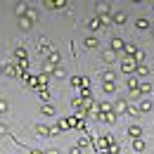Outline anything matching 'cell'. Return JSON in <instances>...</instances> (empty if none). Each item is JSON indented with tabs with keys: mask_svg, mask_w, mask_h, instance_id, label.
<instances>
[{
	"mask_svg": "<svg viewBox=\"0 0 154 154\" xmlns=\"http://www.w3.org/2000/svg\"><path fill=\"white\" fill-rule=\"evenodd\" d=\"M104 62H107V64H114V62H116L114 50H107V52H104Z\"/></svg>",
	"mask_w": 154,
	"mask_h": 154,
	"instance_id": "cell-1",
	"label": "cell"
},
{
	"mask_svg": "<svg viewBox=\"0 0 154 154\" xmlns=\"http://www.w3.org/2000/svg\"><path fill=\"white\" fill-rule=\"evenodd\" d=\"M140 109H142V112H149V109H152V100H147V97H145V100L140 102Z\"/></svg>",
	"mask_w": 154,
	"mask_h": 154,
	"instance_id": "cell-2",
	"label": "cell"
},
{
	"mask_svg": "<svg viewBox=\"0 0 154 154\" xmlns=\"http://www.w3.org/2000/svg\"><path fill=\"white\" fill-rule=\"evenodd\" d=\"M114 21L116 24H123L126 21V12H114Z\"/></svg>",
	"mask_w": 154,
	"mask_h": 154,
	"instance_id": "cell-3",
	"label": "cell"
},
{
	"mask_svg": "<svg viewBox=\"0 0 154 154\" xmlns=\"http://www.w3.org/2000/svg\"><path fill=\"white\" fill-rule=\"evenodd\" d=\"M128 133H131V135L135 137V140H137V137L142 135V131H140V126H131V131H128Z\"/></svg>",
	"mask_w": 154,
	"mask_h": 154,
	"instance_id": "cell-4",
	"label": "cell"
},
{
	"mask_svg": "<svg viewBox=\"0 0 154 154\" xmlns=\"http://www.w3.org/2000/svg\"><path fill=\"white\" fill-rule=\"evenodd\" d=\"M121 48H123V40H121V38L112 40V50H121Z\"/></svg>",
	"mask_w": 154,
	"mask_h": 154,
	"instance_id": "cell-5",
	"label": "cell"
},
{
	"mask_svg": "<svg viewBox=\"0 0 154 154\" xmlns=\"http://www.w3.org/2000/svg\"><path fill=\"white\" fill-rule=\"evenodd\" d=\"M85 45H88V48H95V45H97V38H95V36H88V38H85Z\"/></svg>",
	"mask_w": 154,
	"mask_h": 154,
	"instance_id": "cell-6",
	"label": "cell"
},
{
	"mask_svg": "<svg viewBox=\"0 0 154 154\" xmlns=\"http://www.w3.org/2000/svg\"><path fill=\"white\" fill-rule=\"evenodd\" d=\"M102 78H104V83H112V81H114V71H107V74H104V76H102Z\"/></svg>",
	"mask_w": 154,
	"mask_h": 154,
	"instance_id": "cell-7",
	"label": "cell"
},
{
	"mask_svg": "<svg viewBox=\"0 0 154 154\" xmlns=\"http://www.w3.org/2000/svg\"><path fill=\"white\" fill-rule=\"evenodd\" d=\"M121 66H123V71H133V62H131V59H126Z\"/></svg>",
	"mask_w": 154,
	"mask_h": 154,
	"instance_id": "cell-8",
	"label": "cell"
},
{
	"mask_svg": "<svg viewBox=\"0 0 154 154\" xmlns=\"http://www.w3.org/2000/svg\"><path fill=\"white\" fill-rule=\"evenodd\" d=\"M100 24H102V21H100V17H95V19H90V21H88V26H90V29H97Z\"/></svg>",
	"mask_w": 154,
	"mask_h": 154,
	"instance_id": "cell-9",
	"label": "cell"
},
{
	"mask_svg": "<svg viewBox=\"0 0 154 154\" xmlns=\"http://www.w3.org/2000/svg\"><path fill=\"white\" fill-rule=\"evenodd\" d=\"M116 112H126V102H123V100H119V102H116V107H114Z\"/></svg>",
	"mask_w": 154,
	"mask_h": 154,
	"instance_id": "cell-10",
	"label": "cell"
},
{
	"mask_svg": "<svg viewBox=\"0 0 154 154\" xmlns=\"http://www.w3.org/2000/svg\"><path fill=\"white\" fill-rule=\"evenodd\" d=\"M133 147H135V149H137V152H140V149H145V142H142V140L137 137V140H135V142H133Z\"/></svg>",
	"mask_w": 154,
	"mask_h": 154,
	"instance_id": "cell-11",
	"label": "cell"
},
{
	"mask_svg": "<svg viewBox=\"0 0 154 154\" xmlns=\"http://www.w3.org/2000/svg\"><path fill=\"white\" fill-rule=\"evenodd\" d=\"M14 12H17V14H24V12H29V10H26V5L21 2V5H17V7H14Z\"/></svg>",
	"mask_w": 154,
	"mask_h": 154,
	"instance_id": "cell-12",
	"label": "cell"
},
{
	"mask_svg": "<svg viewBox=\"0 0 154 154\" xmlns=\"http://www.w3.org/2000/svg\"><path fill=\"white\" fill-rule=\"evenodd\" d=\"M147 26H149V21H147V19H137V29H142V31H145Z\"/></svg>",
	"mask_w": 154,
	"mask_h": 154,
	"instance_id": "cell-13",
	"label": "cell"
},
{
	"mask_svg": "<svg viewBox=\"0 0 154 154\" xmlns=\"http://www.w3.org/2000/svg\"><path fill=\"white\" fill-rule=\"evenodd\" d=\"M19 24H21V29H24V31H29V29H31V19H21Z\"/></svg>",
	"mask_w": 154,
	"mask_h": 154,
	"instance_id": "cell-14",
	"label": "cell"
},
{
	"mask_svg": "<svg viewBox=\"0 0 154 154\" xmlns=\"http://www.w3.org/2000/svg\"><path fill=\"white\" fill-rule=\"evenodd\" d=\"M128 88H131V90H137V78H131V81H128Z\"/></svg>",
	"mask_w": 154,
	"mask_h": 154,
	"instance_id": "cell-15",
	"label": "cell"
},
{
	"mask_svg": "<svg viewBox=\"0 0 154 154\" xmlns=\"http://www.w3.org/2000/svg\"><path fill=\"white\" fill-rule=\"evenodd\" d=\"M126 52H128V55H137V48H135V45H131V43H128V45H126Z\"/></svg>",
	"mask_w": 154,
	"mask_h": 154,
	"instance_id": "cell-16",
	"label": "cell"
},
{
	"mask_svg": "<svg viewBox=\"0 0 154 154\" xmlns=\"http://www.w3.org/2000/svg\"><path fill=\"white\" fill-rule=\"evenodd\" d=\"M104 90H107V93H114V81H112V83H104Z\"/></svg>",
	"mask_w": 154,
	"mask_h": 154,
	"instance_id": "cell-17",
	"label": "cell"
},
{
	"mask_svg": "<svg viewBox=\"0 0 154 154\" xmlns=\"http://www.w3.org/2000/svg\"><path fill=\"white\" fill-rule=\"evenodd\" d=\"M0 112H7V102L5 100H0Z\"/></svg>",
	"mask_w": 154,
	"mask_h": 154,
	"instance_id": "cell-18",
	"label": "cell"
}]
</instances>
